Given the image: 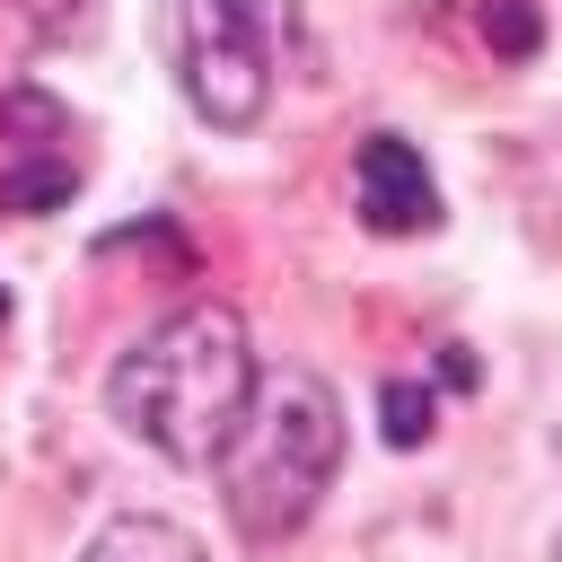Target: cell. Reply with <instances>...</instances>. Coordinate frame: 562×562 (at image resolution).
Returning a JSON list of instances; mask_svg holds the SVG:
<instances>
[{
	"label": "cell",
	"instance_id": "obj_1",
	"mask_svg": "<svg viewBox=\"0 0 562 562\" xmlns=\"http://www.w3.org/2000/svg\"><path fill=\"white\" fill-rule=\"evenodd\" d=\"M255 342L246 316L220 299H193L176 316H158L114 369H105V404L114 422L167 457V465H220V448L237 439L246 404H255Z\"/></svg>",
	"mask_w": 562,
	"mask_h": 562
},
{
	"label": "cell",
	"instance_id": "obj_2",
	"mask_svg": "<svg viewBox=\"0 0 562 562\" xmlns=\"http://www.w3.org/2000/svg\"><path fill=\"white\" fill-rule=\"evenodd\" d=\"M342 474V395L316 369L255 378L237 439L220 448V501L246 544H281L316 518L325 483Z\"/></svg>",
	"mask_w": 562,
	"mask_h": 562
},
{
	"label": "cell",
	"instance_id": "obj_3",
	"mask_svg": "<svg viewBox=\"0 0 562 562\" xmlns=\"http://www.w3.org/2000/svg\"><path fill=\"white\" fill-rule=\"evenodd\" d=\"M167 44L193 114L246 132L272 97V0H167Z\"/></svg>",
	"mask_w": 562,
	"mask_h": 562
},
{
	"label": "cell",
	"instance_id": "obj_4",
	"mask_svg": "<svg viewBox=\"0 0 562 562\" xmlns=\"http://www.w3.org/2000/svg\"><path fill=\"white\" fill-rule=\"evenodd\" d=\"M351 184H360V220H369V228H386V237L439 228V184H430V167H422V149H413L404 132H369Z\"/></svg>",
	"mask_w": 562,
	"mask_h": 562
},
{
	"label": "cell",
	"instance_id": "obj_5",
	"mask_svg": "<svg viewBox=\"0 0 562 562\" xmlns=\"http://www.w3.org/2000/svg\"><path fill=\"white\" fill-rule=\"evenodd\" d=\"M79 562H211V553H202L176 518H140V509H132V518H105Z\"/></svg>",
	"mask_w": 562,
	"mask_h": 562
},
{
	"label": "cell",
	"instance_id": "obj_6",
	"mask_svg": "<svg viewBox=\"0 0 562 562\" xmlns=\"http://www.w3.org/2000/svg\"><path fill=\"white\" fill-rule=\"evenodd\" d=\"M483 35H492L501 61H527L544 44V9L536 0H483Z\"/></svg>",
	"mask_w": 562,
	"mask_h": 562
},
{
	"label": "cell",
	"instance_id": "obj_7",
	"mask_svg": "<svg viewBox=\"0 0 562 562\" xmlns=\"http://www.w3.org/2000/svg\"><path fill=\"white\" fill-rule=\"evenodd\" d=\"M378 422H386V439H395V448H422V439H430V386L386 378V386H378Z\"/></svg>",
	"mask_w": 562,
	"mask_h": 562
},
{
	"label": "cell",
	"instance_id": "obj_8",
	"mask_svg": "<svg viewBox=\"0 0 562 562\" xmlns=\"http://www.w3.org/2000/svg\"><path fill=\"white\" fill-rule=\"evenodd\" d=\"M0 325H9V290H0Z\"/></svg>",
	"mask_w": 562,
	"mask_h": 562
},
{
	"label": "cell",
	"instance_id": "obj_9",
	"mask_svg": "<svg viewBox=\"0 0 562 562\" xmlns=\"http://www.w3.org/2000/svg\"><path fill=\"white\" fill-rule=\"evenodd\" d=\"M553 562H562V527H553Z\"/></svg>",
	"mask_w": 562,
	"mask_h": 562
}]
</instances>
